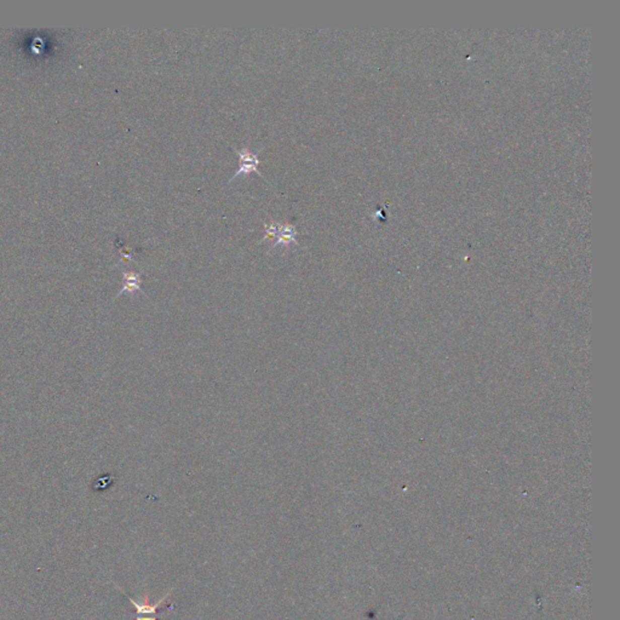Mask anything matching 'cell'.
<instances>
[{
    "mask_svg": "<svg viewBox=\"0 0 620 620\" xmlns=\"http://www.w3.org/2000/svg\"><path fill=\"white\" fill-rule=\"evenodd\" d=\"M229 147L236 153V155H238V158H239V161H240V165H239V169L236 170L234 175H233V177L229 179L227 184H229L233 179L239 177V176L248 175V173L254 172V173H257L259 177H262L263 179H264L265 182H268V184L270 185V187H272V184L269 182V179L264 177V175H263L258 169V165L260 163L258 154L262 152V149H259L257 153H253V152H251L248 148H246V147H244V148H240V149L235 148V147H233V146H229Z\"/></svg>",
    "mask_w": 620,
    "mask_h": 620,
    "instance_id": "obj_1",
    "label": "cell"
},
{
    "mask_svg": "<svg viewBox=\"0 0 620 620\" xmlns=\"http://www.w3.org/2000/svg\"><path fill=\"white\" fill-rule=\"evenodd\" d=\"M297 230L291 224H281L279 223V232L277 235V240H275L270 250H274L279 246H290V245H297Z\"/></svg>",
    "mask_w": 620,
    "mask_h": 620,
    "instance_id": "obj_2",
    "label": "cell"
},
{
    "mask_svg": "<svg viewBox=\"0 0 620 620\" xmlns=\"http://www.w3.org/2000/svg\"><path fill=\"white\" fill-rule=\"evenodd\" d=\"M141 290V277L139 274H136V272H125L124 274V287H122V290L120 291L119 295H121V293H133L134 291H139Z\"/></svg>",
    "mask_w": 620,
    "mask_h": 620,
    "instance_id": "obj_3",
    "label": "cell"
},
{
    "mask_svg": "<svg viewBox=\"0 0 620 620\" xmlns=\"http://www.w3.org/2000/svg\"><path fill=\"white\" fill-rule=\"evenodd\" d=\"M263 224H264V236H263V239L260 240L259 244H262V242H264L265 240H272V239L278 235L279 232L278 222H269V223Z\"/></svg>",
    "mask_w": 620,
    "mask_h": 620,
    "instance_id": "obj_4",
    "label": "cell"
}]
</instances>
